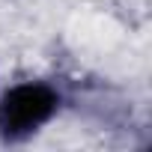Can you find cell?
<instances>
[{
    "label": "cell",
    "instance_id": "cell-1",
    "mask_svg": "<svg viewBox=\"0 0 152 152\" xmlns=\"http://www.w3.org/2000/svg\"><path fill=\"white\" fill-rule=\"evenodd\" d=\"M63 107V96L48 81H21L0 93V140L24 143L36 137Z\"/></svg>",
    "mask_w": 152,
    "mask_h": 152
}]
</instances>
